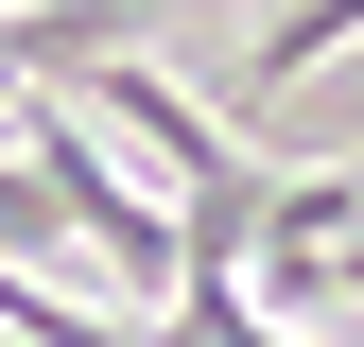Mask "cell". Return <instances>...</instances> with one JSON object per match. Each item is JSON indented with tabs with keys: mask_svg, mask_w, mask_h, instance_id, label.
Instances as JSON below:
<instances>
[{
	"mask_svg": "<svg viewBox=\"0 0 364 347\" xmlns=\"http://www.w3.org/2000/svg\"><path fill=\"white\" fill-rule=\"evenodd\" d=\"M18 174L53 191V226H70L87 260H105L122 295H173V208H139V191H122V156L87 139L70 105H18Z\"/></svg>",
	"mask_w": 364,
	"mask_h": 347,
	"instance_id": "6da1fadb",
	"label": "cell"
},
{
	"mask_svg": "<svg viewBox=\"0 0 364 347\" xmlns=\"http://www.w3.org/2000/svg\"><path fill=\"white\" fill-rule=\"evenodd\" d=\"M330 174H347V191H364V156H330Z\"/></svg>",
	"mask_w": 364,
	"mask_h": 347,
	"instance_id": "3957f363",
	"label": "cell"
},
{
	"mask_svg": "<svg viewBox=\"0 0 364 347\" xmlns=\"http://www.w3.org/2000/svg\"><path fill=\"white\" fill-rule=\"evenodd\" d=\"M347 35H364V0H278V18L243 35V70H225V87H243V105H278V87H295V70H330Z\"/></svg>",
	"mask_w": 364,
	"mask_h": 347,
	"instance_id": "7a4b0ae2",
	"label": "cell"
}]
</instances>
